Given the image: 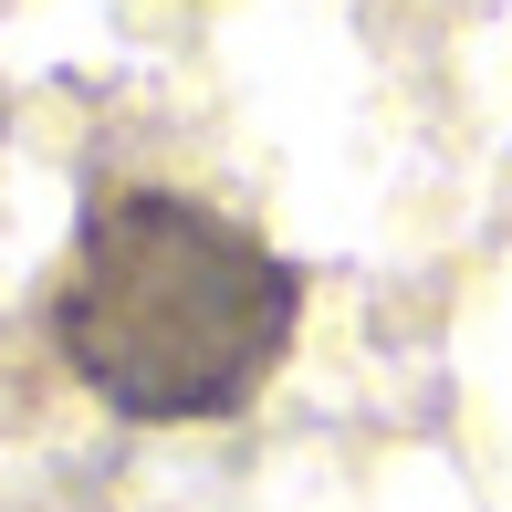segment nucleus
<instances>
[{
  "label": "nucleus",
  "instance_id": "nucleus-1",
  "mask_svg": "<svg viewBox=\"0 0 512 512\" xmlns=\"http://www.w3.org/2000/svg\"><path fill=\"white\" fill-rule=\"evenodd\" d=\"M74 377L126 418H220L283 366L293 272L241 220L168 189H115L84 209L53 314Z\"/></svg>",
  "mask_w": 512,
  "mask_h": 512
}]
</instances>
